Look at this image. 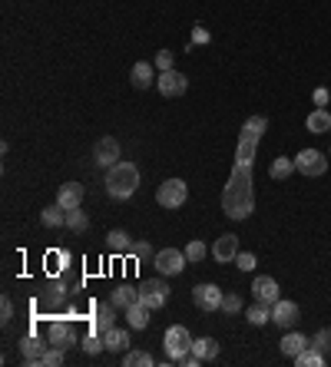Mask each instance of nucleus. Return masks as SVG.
Instances as JSON below:
<instances>
[{
  "instance_id": "obj_1",
  "label": "nucleus",
  "mask_w": 331,
  "mask_h": 367,
  "mask_svg": "<svg viewBox=\"0 0 331 367\" xmlns=\"http://www.w3.org/2000/svg\"><path fill=\"white\" fill-rule=\"evenodd\" d=\"M269 129V119L265 116H252L245 126H242L239 136V152H236V165H232V176L222 189V212L232 222L249 219L255 212V189H252V159H255V149L262 132Z\"/></svg>"
},
{
  "instance_id": "obj_2",
  "label": "nucleus",
  "mask_w": 331,
  "mask_h": 367,
  "mask_svg": "<svg viewBox=\"0 0 331 367\" xmlns=\"http://www.w3.org/2000/svg\"><path fill=\"white\" fill-rule=\"evenodd\" d=\"M139 189V165L133 163H116L106 169V192L113 199H129Z\"/></svg>"
},
{
  "instance_id": "obj_3",
  "label": "nucleus",
  "mask_w": 331,
  "mask_h": 367,
  "mask_svg": "<svg viewBox=\"0 0 331 367\" xmlns=\"http://www.w3.org/2000/svg\"><path fill=\"white\" fill-rule=\"evenodd\" d=\"M185 199H189V185L183 179H166L156 189V202L163 205V209H183Z\"/></svg>"
},
{
  "instance_id": "obj_4",
  "label": "nucleus",
  "mask_w": 331,
  "mask_h": 367,
  "mask_svg": "<svg viewBox=\"0 0 331 367\" xmlns=\"http://www.w3.org/2000/svg\"><path fill=\"white\" fill-rule=\"evenodd\" d=\"M166 354H169V361H183L185 354L192 351V334L183 328V324H172V328L166 331Z\"/></svg>"
},
{
  "instance_id": "obj_5",
  "label": "nucleus",
  "mask_w": 331,
  "mask_h": 367,
  "mask_svg": "<svg viewBox=\"0 0 331 367\" xmlns=\"http://www.w3.org/2000/svg\"><path fill=\"white\" fill-rule=\"evenodd\" d=\"M295 169H298L301 176H308V179H318V176H325V169H328V156L318 152V149H301V152L295 156Z\"/></svg>"
},
{
  "instance_id": "obj_6",
  "label": "nucleus",
  "mask_w": 331,
  "mask_h": 367,
  "mask_svg": "<svg viewBox=\"0 0 331 367\" xmlns=\"http://www.w3.org/2000/svg\"><path fill=\"white\" fill-rule=\"evenodd\" d=\"M139 301L146 305L149 311H159L166 301H169V285H166L163 278H149L139 285Z\"/></svg>"
},
{
  "instance_id": "obj_7",
  "label": "nucleus",
  "mask_w": 331,
  "mask_h": 367,
  "mask_svg": "<svg viewBox=\"0 0 331 367\" xmlns=\"http://www.w3.org/2000/svg\"><path fill=\"white\" fill-rule=\"evenodd\" d=\"M185 261H189V258H185V252H179V248H159L152 265H156L159 275H179L185 268Z\"/></svg>"
},
{
  "instance_id": "obj_8",
  "label": "nucleus",
  "mask_w": 331,
  "mask_h": 367,
  "mask_svg": "<svg viewBox=\"0 0 331 367\" xmlns=\"http://www.w3.org/2000/svg\"><path fill=\"white\" fill-rule=\"evenodd\" d=\"M272 321H275L282 331H292L298 321H301V308L295 305V301H282L278 298L275 305H272Z\"/></svg>"
},
{
  "instance_id": "obj_9",
  "label": "nucleus",
  "mask_w": 331,
  "mask_h": 367,
  "mask_svg": "<svg viewBox=\"0 0 331 367\" xmlns=\"http://www.w3.org/2000/svg\"><path fill=\"white\" fill-rule=\"evenodd\" d=\"M73 321H63V318H56V321H50V328H47V341L54 344V348H73Z\"/></svg>"
},
{
  "instance_id": "obj_10",
  "label": "nucleus",
  "mask_w": 331,
  "mask_h": 367,
  "mask_svg": "<svg viewBox=\"0 0 331 367\" xmlns=\"http://www.w3.org/2000/svg\"><path fill=\"white\" fill-rule=\"evenodd\" d=\"M192 301H196V308L199 311H219V305H222V292H219V285H196L192 288Z\"/></svg>"
},
{
  "instance_id": "obj_11",
  "label": "nucleus",
  "mask_w": 331,
  "mask_h": 367,
  "mask_svg": "<svg viewBox=\"0 0 331 367\" xmlns=\"http://www.w3.org/2000/svg\"><path fill=\"white\" fill-rule=\"evenodd\" d=\"M185 86H189V80H185L179 70H166V73H159L156 76V90L163 93V96H183L185 93Z\"/></svg>"
},
{
  "instance_id": "obj_12",
  "label": "nucleus",
  "mask_w": 331,
  "mask_h": 367,
  "mask_svg": "<svg viewBox=\"0 0 331 367\" xmlns=\"http://www.w3.org/2000/svg\"><path fill=\"white\" fill-rule=\"evenodd\" d=\"M93 156H96V165L100 169H113V165L119 163V143L113 139V136H103L96 149H93Z\"/></svg>"
},
{
  "instance_id": "obj_13",
  "label": "nucleus",
  "mask_w": 331,
  "mask_h": 367,
  "mask_svg": "<svg viewBox=\"0 0 331 367\" xmlns=\"http://www.w3.org/2000/svg\"><path fill=\"white\" fill-rule=\"evenodd\" d=\"M252 294H255L258 305H269V308H272L278 301V281L269 275H258L255 281H252Z\"/></svg>"
},
{
  "instance_id": "obj_14",
  "label": "nucleus",
  "mask_w": 331,
  "mask_h": 367,
  "mask_svg": "<svg viewBox=\"0 0 331 367\" xmlns=\"http://www.w3.org/2000/svg\"><path fill=\"white\" fill-rule=\"evenodd\" d=\"M50 348V341H40V338H23L20 341V354H23V364H43V354Z\"/></svg>"
},
{
  "instance_id": "obj_15",
  "label": "nucleus",
  "mask_w": 331,
  "mask_h": 367,
  "mask_svg": "<svg viewBox=\"0 0 331 367\" xmlns=\"http://www.w3.org/2000/svg\"><path fill=\"white\" fill-rule=\"evenodd\" d=\"M236 255H239V239L236 235H219L216 245H212V258L229 265V261H236Z\"/></svg>"
},
{
  "instance_id": "obj_16",
  "label": "nucleus",
  "mask_w": 331,
  "mask_h": 367,
  "mask_svg": "<svg viewBox=\"0 0 331 367\" xmlns=\"http://www.w3.org/2000/svg\"><path fill=\"white\" fill-rule=\"evenodd\" d=\"M56 205H63L67 212H70V209H80V205H83V185L80 182H63L60 185V192H56Z\"/></svg>"
},
{
  "instance_id": "obj_17",
  "label": "nucleus",
  "mask_w": 331,
  "mask_h": 367,
  "mask_svg": "<svg viewBox=\"0 0 331 367\" xmlns=\"http://www.w3.org/2000/svg\"><path fill=\"white\" fill-rule=\"evenodd\" d=\"M308 344H312V341H308V338H305V334H298V331H288V334H285V338H282V354H285V357H298V354H301V351L308 348Z\"/></svg>"
},
{
  "instance_id": "obj_18",
  "label": "nucleus",
  "mask_w": 331,
  "mask_h": 367,
  "mask_svg": "<svg viewBox=\"0 0 331 367\" xmlns=\"http://www.w3.org/2000/svg\"><path fill=\"white\" fill-rule=\"evenodd\" d=\"M103 344H106V351L126 354V351H129V334L123 328H116V324H113L110 331H103Z\"/></svg>"
},
{
  "instance_id": "obj_19",
  "label": "nucleus",
  "mask_w": 331,
  "mask_h": 367,
  "mask_svg": "<svg viewBox=\"0 0 331 367\" xmlns=\"http://www.w3.org/2000/svg\"><path fill=\"white\" fill-rule=\"evenodd\" d=\"M305 126H308V132H315V136H321V132H328L331 129V113L325 110V106H318V110L308 113V119H305Z\"/></svg>"
},
{
  "instance_id": "obj_20",
  "label": "nucleus",
  "mask_w": 331,
  "mask_h": 367,
  "mask_svg": "<svg viewBox=\"0 0 331 367\" xmlns=\"http://www.w3.org/2000/svg\"><path fill=\"white\" fill-rule=\"evenodd\" d=\"M113 324H116V305H100V308H96V314H93V331H100V334H103V331H110Z\"/></svg>"
},
{
  "instance_id": "obj_21",
  "label": "nucleus",
  "mask_w": 331,
  "mask_h": 367,
  "mask_svg": "<svg viewBox=\"0 0 331 367\" xmlns=\"http://www.w3.org/2000/svg\"><path fill=\"white\" fill-rule=\"evenodd\" d=\"M129 80H133V86H136V90H149V86H152V80H156V76H152V63L139 60V63L133 67Z\"/></svg>"
},
{
  "instance_id": "obj_22",
  "label": "nucleus",
  "mask_w": 331,
  "mask_h": 367,
  "mask_svg": "<svg viewBox=\"0 0 331 367\" xmlns=\"http://www.w3.org/2000/svg\"><path fill=\"white\" fill-rule=\"evenodd\" d=\"M149 314H152V311H149L146 305H143V301H136V305H129V308H126V324L133 331H143L149 324Z\"/></svg>"
},
{
  "instance_id": "obj_23",
  "label": "nucleus",
  "mask_w": 331,
  "mask_h": 367,
  "mask_svg": "<svg viewBox=\"0 0 331 367\" xmlns=\"http://www.w3.org/2000/svg\"><path fill=\"white\" fill-rule=\"evenodd\" d=\"M192 354L199 357V361H216L219 357V341L216 338H199V341H192Z\"/></svg>"
},
{
  "instance_id": "obj_24",
  "label": "nucleus",
  "mask_w": 331,
  "mask_h": 367,
  "mask_svg": "<svg viewBox=\"0 0 331 367\" xmlns=\"http://www.w3.org/2000/svg\"><path fill=\"white\" fill-rule=\"evenodd\" d=\"M110 301L116 308H129V305H136L139 301V288H133V285H119V288H113Z\"/></svg>"
},
{
  "instance_id": "obj_25",
  "label": "nucleus",
  "mask_w": 331,
  "mask_h": 367,
  "mask_svg": "<svg viewBox=\"0 0 331 367\" xmlns=\"http://www.w3.org/2000/svg\"><path fill=\"white\" fill-rule=\"evenodd\" d=\"M106 245H110V252H116V255H129V248H133V241H129V235L123 228H113L110 235H106Z\"/></svg>"
},
{
  "instance_id": "obj_26",
  "label": "nucleus",
  "mask_w": 331,
  "mask_h": 367,
  "mask_svg": "<svg viewBox=\"0 0 331 367\" xmlns=\"http://www.w3.org/2000/svg\"><path fill=\"white\" fill-rule=\"evenodd\" d=\"M40 219H43L47 228H60V225H67V209L54 202V205H47V209H43V215H40Z\"/></svg>"
},
{
  "instance_id": "obj_27",
  "label": "nucleus",
  "mask_w": 331,
  "mask_h": 367,
  "mask_svg": "<svg viewBox=\"0 0 331 367\" xmlns=\"http://www.w3.org/2000/svg\"><path fill=\"white\" fill-rule=\"evenodd\" d=\"M325 361H328V357H325V354H321L318 348H312V344H308V348L295 357V364H298V367H321Z\"/></svg>"
},
{
  "instance_id": "obj_28",
  "label": "nucleus",
  "mask_w": 331,
  "mask_h": 367,
  "mask_svg": "<svg viewBox=\"0 0 331 367\" xmlns=\"http://www.w3.org/2000/svg\"><path fill=\"white\" fill-rule=\"evenodd\" d=\"M245 318H249V324H255V328H262V324H269L272 321V308L269 305H252L249 311H245Z\"/></svg>"
},
{
  "instance_id": "obj_29",
  "label": "nucleus",
  "mask_w": 331,
  "mask_h": 367,
  "mask_svg": "<svg viewBox=\"0 0 331 367\" xmlns=\"http://www.w3.org/2000/svg\"><path fill=\"white\" fill-rule=\"evenodd\" d=\"M292 172H298V169H295V159H285V156H278L275 163H272V169H269V176L278 179V182H282V179H288Z\"/></svg>"
},
{
  "instance_id": "obj_30",
  "label": "nucleus",
  "mask_w": 331,
  "mask_h": 367,
  "mask_svg": "<svg viewBox=\"0 0 331 367\" xmlns=\"http://www.w3.org/2000/svg\"><path fill=\"white\" fill-rule=\"evenodd\" d=\"M123 364H126V367H152V354L129 348L126 354H123Z\"/></svg>"
},
{
  "instance_id": "obj_31",
  "label": "nucleus",
  "mask_w": 331,
  "mask_h": 367,
  "mask_svg": "<svg viewBox=\"0 0 331 367\" xmlns=\"http://www.w3.org/2000/svg\"><path fill=\"white\" fill-rule=\"evenodd\" d=\"M67 228H73V232H87V228H90V219H87V212H80V209H70V212H67Z\"/></svg>"
},
{
  "instance_id": "obj_32",
  "label": "nucleus",
  "mask_w": 331,
  "mask_h": 367,
  "mask_svg": "<svg viewBox=\"0 0 331 367\" xmlns=\"http://www.w3.org/2000/svg\"><path fill=\"white\" fill-rule=\"evenodd\" d=\"M43 298H47V305H50V308H56V305H63V301H67V288H63L60 281H50V288H47Z\"/></svg>"
},
{
  "instance_id": "obj_33",
  "label": "nucleus",
  "mask_w": 331,
  "mask_h": 367,
  "mask_svg": "<svg viewBox=\"0 0 331 367\" xmlns=\"http://www.w3.org/2000/svg\"><path fill=\"white\" fill-rule=\"evenodd\" d=\"M312 348H318L321 354H325V357H328V354H331V328H321L318 334H315V338H312Z\"/></svg>"
},
{
  "instance_id": "obj_34",
  "label": "nucleus",
  "mask_w": 331,
  "mask_h": 367,
  "mask_svg": "<svg viewBox=\"0 0 331 367\" xmlns=\"http://www.w3.org/2000/svg\"><path fill=\"white\" fill-rule=\"evenodd\" d=\"M242 308V298L236 292L232 294H222V305H219V311H225V314H236Z\"/></svg>"
},
{
  "instance_id": "obj_35",
  "label": "nucleus",
  "mask_w": 331,
  "mask_h": 367,
  "mask_svg": "<svg viewBox=\"0 0 331 367\" xmlns=\"http://www.w3.org/2000/svg\"><path fill=\"white\" fill-rule=\"evenodd\" d=\"M10 321H14V301L3 294L0 298V324H10Z\"/></svg>"
},
{
  "instance_id": "obj_36",
  "label": "nucleus",
  "mask_w": 331,
  "mask_h": 367,
  "mask_svg": "<svg viewBox=\"0 0 331 367\" xmlns=\"http://www.w3.org/2000/svg\"><path fill=\"white\" fill-rule=\"evenodd\" d=\"M43 364H47V367H60V364H63V348H54V344H50V348H47V354H43Z\"/></svg>"
},
{
  "instance_id": "obj_37",
  "label": "nucleus",
  "mask_w": 331,
  "mask_h": 367,
  "mask_svg": "<svg viewBox=\"0 0 331 367\" xmlns=\"http://www.w3.org/2000/svg\"><path fill=\"white\" fill-rule=\"evenodd\" d=\"M185 258H189V261H203V258H205V245H203V241H189V245H185Z\"/></svg>"
},
{
  "instance_id": "obj_38",
  "label": "nucleus",
  "mask_w": 331,
  "mask_h": 367,
  "mask_svg": "<svg viewBox=\"0 0 331 367\" xmlns=\"http://www.w3.org/2000/svg\"><path fill=\"white\" fill-rule=\"evenodd\" d=\"M100 348H106L100 334H87V338H83V351H87V354H96Z\"/></svg>"
},
{
  "instance_id": "obj_39",
  "label": "nucleus",
  "mask_w": 331,
  "mask_h": 367,
  "mask_svg": "<svg viewBox=\"0 0 331 367\" xmlns=\"http://www.w3.org/2000/svg\"><path fill=\"white\" fill-rule=\"evenodd\" d=\"M236 265H239L242 272H252V268H255V255H252V252H239V255H236Z\"/></svg>"
},
{
  "instance_id": "obj_40",
  "label": "nucleus",
  "mask_w": 331,
  "mask_h": 367,
  "mask_svg": "<svg viewBox=\"0 0 331 367\" xmlns=\"http://www.w3.org/2000/svg\"><path fill=\"white\" fill-rule=\"evenodd\" d=\"M156 70H159V73L172 70V54H169V50H159V54H156Z\"/></svg>"
},
{
  "instance_id": "obj_41",
  "label": "nucleus",
  "mask_w": 331,
  "mask_h": 367,
  "mask_svg": "<svg viewBox=\"0 0 331 367\" xmlns=\"http://www.w3.org/2000/svg\"><path fill=\"white\" fill-rule=\"evenodd\" d=\"M129 255H133V258H146L149 255V245H146V241H133Z\"/></svg>"
},
{
  "instance_id": "obj_42",
  "label": "nucleus",
  "mask_w": 331,
  "mask_h": 367,
  "mask_svg": "<svg viewBox=\"0 0 331 367\" xmlns=\"http://www.w3.org/2000/svg\"><path fill=\"white\" fill-rule=\"evenodd\" d=\"M315 103L325 106V103H328V90H315Z\"/></svg>"
},
{
  "instance_id": "obj_43",
  "label": "nucleus",
  "mask_w": 331,
  "mask_h": 367,
  "mask_svg": "<svg viewBox=\"0 0 331 367\" xmlns=\"http://www.w3.org/2000/svg\"><path fill=\"white\" fill-rule=\"evenodd\" d=\"M196 43H209V34H205V30H196Z\"/></svg>"
}]
</instances>
